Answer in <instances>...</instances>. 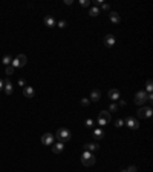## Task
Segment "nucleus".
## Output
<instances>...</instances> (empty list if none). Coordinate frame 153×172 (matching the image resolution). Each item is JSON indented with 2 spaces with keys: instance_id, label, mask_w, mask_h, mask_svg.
Wrapping results in <instances>:
<instances>
[{
  "instance_id": "4",
  "label": "nucleus",
  "mask_w": 153,
  "mask_h": 172,
  "mask_svg": "<svg viewBox=\"0 0 153 172\" xmlns=\"http://www.w3.org/2000/svg\"><path fill=\"white\" fill-rule=\"evenodd\" d=\"M26 61H28V59H26L25 54H18V56H17L14 60H12L11 66H12V68H22V66L26 65Z\"/></svg>"
},
{
  "instance_id": "26",
  "label": "nucleus",
  "mask_w": 153,
  "mask_h": 172,
  "mask_svg": "<svg viewBox=\"0 0 153 172\" xmlns=\"http://www.w3.org/2000/svg\"><path fill=\"white\" fill-rule=\"evenodd\" d=\"M109 109H110L112 112H116V111H118V105H115V103H112V105H110V108H109Z\"/></svg>"
},
{
  "instance_id": "5",
  "label": "nucleus",
  "mask_w": 153,
  "mask_h": 172,
  "mask_svg": "<svg viewBox=\"0 0 153 172\" xmlns=\"http://www.w3.org/2000/svg\"><path fill=\"white\" fill-rule=\"evenodd\" d=\"M124 125H127L130 129H138L139 128V121L136 118H133V117H127L126 121H124Z\"/></svg>"
},
{
  "instance_id": "3",
  "label": "nucleus",
  "mask_w": 153,
  "mask_h": 172,
  "mask_svg": "<svg viewBox=\"0 0 153 172\" xmlns=\"http://www.w3.org/2000/svg\"><path fill=\"white\" fill-rule=\"evenodd\" d=\"M97 121H98L99 126H106L107 123H110V114H109L107 111H101V112L98 114Z\"/></svg>"
},
{
  "instance_id": "22",
  "label": "nucleus",
  "mask_w": 153,
  "mask_h": 172,
  "mask_svg": "<svg viewBox=\"0 0 153 172\" xmlns=\"http://www.w3.org/2000/svg\"><path fill=\"white\" fill-rule=\"evenodd\" d=\"M152 111H153V109L150 106H145V117H147V118H150V117H152Z\"/></svg>"
},
{
  "instance_id": "28",
  "label": "nucleus",
  "mask_w": 153,
  "mask_h": 172,
  "mask_svg": "<svg viewBox=\"0 0 153 172\" xmlns=\"http://www.w3.org/2000/svg\"><path fill=\"white\" fill-rule=\"evenodd\" d=\"M80 5H81V6H89L90 2H89V0H80Z\"/></svg>"
},
{
  "instance_id": "6",
  "label": "nucleus",
  "mask_w": 153,
  "mask_h": 172,
  "mask_svg": "<svg viewBox=\"0 0 153 172\" xmlns=\"http://www.w3.org/2000/svg\"><path fill=\"white\" fill-rule=\"evenodd\" d=\"M145 95H147V92H144V91H139V92H136V95H135V103H136V105H139V106H141V105H144V103H145Z\"/></svg>"
},
{
  "instance_id": "1",
  "label": "nucleus",
  "mask_w": 153,
  "mask_h": 172,
  "mask_svg": "<svg viewBox=\"0 0 153 172\" xmlns=\"http://www.w3.org/2000/svg\"><path fill=\"white\" fill-rule=\"evenodd\" d=\"M81 161L84 166H92V164H95V155L92 152H87V151H84L83 155H81Z\"/></svg>"
},
{
  "instance_id": "7",
  "label": "nucleus",
  "mask_w": 153,
  "mask_h": 172,
  "mask_svg": "<svg viewBox=\"0 0 153 172\" xmlns=\"http://www.w3.org/2000/svg\"><path fill=\"white\" fill-rule=\"evenodd\" d=\"M54 137H55V135H52V134H49V132H46V134H43V135H42V143H43V144H46V146H49V144L54 143Z\"/></svg>"
},
{
  "instance_id": "32",
  "label": "nucleus",
  "mask_w": 153,
  "mask_h": 172,
  "mask_svg": "<svg viewBox=\"0 0 153 172\" xmlns=\"http://www.w3.org/2000/svg\"><path fill=\"white\" fill-rule=\"evenodd\" d=\"M18 85H20V86H23V88H25V85H26V81H25L23 79H20V80H18Z\"/></svg>"
},
{
  "instance_id": "31",
  "label": "nucleus",
  "mask_w": 153,
  "mask_h": 172,
  "mask_svg": "<svg viewBox=\"0 0 153 172\" xmlns=\"http://www.w3.org/2000/svg\"><path fill=\"white\" fill-rule=\"evenodd\" d=\"M126 171H127V172H136V168H135V166H129Z\"/></svg>"
},
{
  "instance_id": "17",
  "label": "nucleus",
  "mask_w": 153,
  "mask_h": 172,
  "mask_svg": "<svg viewBox=\"0 0 153 172\" xmlns=\"http://www.w3.org/2000/svg\"><path fill=\"white\" fill-rule=\"evenodd\" d=\"M99 97H101L99 91H92V92H90V98H89V100H92V101H98V100H99Z\"/></svg>"
},
{
  "instance_id": "30",
  "label": "nucleus",
  "mask_w": 153,
  "mask_h": 172,
  "mask_svg": "<svg viewBox=\"0 0 153 172\" xmlns=\"http://www.w3.org/2000/svg\"><path fill=\"white\" fill-rule=\"evenodd\" d=\"M101 8H103L104 11H107V9H110V6H109L107 3H101Z\"/></svg>"
},
{
  "instance_id": "15",
  "label": "nucleus",
  "mask_w": 153,
  "mask_h": 172,
  "mask_svg": "<svg viewBox=\"0 0 153 172\" xmlns=\"http://www.w3.org/2000/svg\"><path fill=\"white\" fill-rule=\"evenodd\" d=\"M110 22L112 23H115V25H118L119 22H121V19H119V14H118V12H110Z\"/></svg>"
},
{
  "instance_id": "8",
  "label": "nucleus",
  "mask_w": 153,
  "mask_h": 172,
  "mask_svg": "<svg viewBox=\"0 0 153 172\" xmlns=\"http://www.w3.org/2000/svg\"><path fill=\"white\" fill-rule=\"evenodd\" d=\"M107 95H109V98L110 100H119V97H121V94H119V91H118V89H115V88H112L110 89V91L107 92Z\"/></svg>"
},
{
  "instance_id": "19",
  "label": "nucleus",
  "mask_w": 153,
  "mask_h": 172,
  "mask_svg": "<svg viewBox=\"0 0 153 172\" xmlns=\"http://www.w3.org/2000/svg\"><path fill=\"white\" fill-rule=\"evenodd\" d=\"M98 14H99V9L97 8V6H94V8H90V9H89V16L95 17V16H98Z\"/></svg>"
},
{
  "instance_id": "18",
  "label": "nucleus",
  "mask_w": 153,
  "mask_h": 172,
  "mask_svg": "<svg viewBox=\"0 0 153 172\" xmlns=\"http://www.w3.org/2000/svg\"><path fill=\"white\" fill-rule=\"evenodd\" d=\"M2 61H3V65L9 66V65L12 63V57H11V56H5V57L2 59Z\"/></svg>"
},
{
  "instance_id": "13",
  "label": "nucleus",
  "mask_w": 153,
  "mask_h": 172,
  "mask_svg": "<svg viewBox=\"0 0 153 172\" xmlns=\"http://www.w3.org/2000/svg\"><path fill=\"white\" fill-rule=\"evenodd\" d=\"M3 89H5V92L8 94V95H11L12 92H14V86H12V83H11V81H5Z\"/></svg>"
},
{
  "instance_id": "10",
  "label": "nucleus",
  "mask_w": 153,
  "mask_h": 172,
  "mask_svg": "<svg viewBox=\"0 0 153 172\" xmlns=\"http://www.w3.org/2000/svg\"><path fill=\"white\" fill-rule=\"evenodd\" d=\"M83 148H84V151H87V152H95V151L99 149L98 143H86Z\"/></svg>"
},
{
  "instance_id": "14",
  "label": "nucleus",
  "mask_w": 153,
  "mask_h": 172,
  "mask_svg": "<svg viewBox=\"0 0 153 172\" xmlns=\"http://www.w3.org/2000/svg\"><path fill=\"white\" fill-rule=\"evenodd\" d=\"M63 149H64V144L60 141V143L54 144V148H52V152H54V154H60V152H63Z\"/></svg>"
},
{
  "instance_id": "27",
  "label": "nucleus",
  "mask_w": 153,
  "mask_h": 172,
  "mask_svg": "<svg viewBox=\"0 0 153 172\" xmlns=\"http://www.w3.org/2000/svg\"><path fill=\"white\" fill-rule=\"evenodd\" d=\"M57 25L60 26V28H66V25H68V23H66V20H60Z\"/></svg>"
},
{
  "instance_id": "16",
  "label": "nucleus",
  "mask_w": 153,
  "mask_h": 172,
  "mask_svg": "<svg viewBox=\"0 0 153 172\" xmlns=\"http://www.w3.org/2000/svg\"><path fill=\"white\" fill-rule=\"evenodd\" d=\"M92 135H94V138L99 140V138H103V137H104V131L97 128V129H94V132H92Z\"/></svg>"
},
{
  "instance_id": "25",
  "label": "nucleus",
  "mask_w": 153,
  "mask_h": 172,
  "mask_svg": "<svg viewBox=\"0 0 153 172\" xmlns=\"http://www.w3.org/2000/svg\"><path fill=\"white\" fill-rule=\"evenodd\" d=\"M123 125H124V120H121V118H118V120L115 121V126H116V128H121Z\"/></svg>"
},
{
  "instance_id": "24",
  "label": "nucleus",
  "mask_w": 153,
  "mask_h": 172,
  "mask_svg": "<svg viewBox=\"0 0 153 172\" xmlns=\"http://www.w3.org/2000/svg\"><path fill=\"white\" fill-rule=\"evenodd\" d=\"M145 89H147V92H152V89H153V86H152V80H147V83H145Z\"/></svg>"
},
{
  "instance_id": "34",
  "label": "nucleus",
  "mask_w": 153,
  "mask_h": 172,
  "mask_svg": "<svg viewBox=\"0 0 153 172\" xmlns=\"http://www.w3.org/2000/svg\"><path fill=\"white\" fill-rule=\"evenodd\" d=\"M121 172H127V171H121Z\"/></svg>"
},
{
  "instance_id": "12",
  "label": "nucleus",
  "mask_w": 153,
  "mask_h": 172,
  "mask_svg": "<svg viewBox=\"0 0 153 172\" xmlns=\"http://www.w3.org/2000/svg\"><path fill=\"white\" fill-rule=\"evenodd\" d=\"M104 45L109 46V48H112V46L115 45V37L112 36V34H107V36L104 37Z\"/></svg>"
},
{
  "instance_id": "33",
  "label": "nucleus",
  "mask_w": 153,
  "mask_h": 172,
  "mask_svg": "<svg viewBox=\"0 0 153 172\" xmlns=\"http://www.w3.org/2000/svg\"><path fill=\"white\" fill-rule=\"evenodd\" d=\"M3 85H5V81H3L2 79H0V91H2V89H3Z\"/></svg>"
},
{
  "instance_id": "21",
  "label": "nucleus",
  "mask_w": 153,
  "mask_h": 172,
  "mask_svg": "<svg viewBox=\"0 0 153 172\" xmlns=\"http://www.w3.org/2000/svg\"><path fill=\"white\" fill-rule=\"evenodd\" d=\"M14 71H16V68H12L11 65H9V66H6V69H5V72L8 74V75H12V74H14Z\"/></svg>"
},
{
  "instance_id": "20",
  "label": "nucleus",
  "mask_w": 153,
  "mask_h": 172,
  "mask_svg": "<svg viewBox=\"0 0 153 172\" xmlns=\"http://www.w3.org/2000/svg\"><path fill=\"white\" fill-rule=\"evenodd\" d=\"M136 115L139 117V118H144V117H145V108H139L138 112H136Z\"/></svg>"
},
{
  "instance_id": "23",
  "label": "nucleus",
  "mask_w": 153,
  "mask_h": 172,
  "mask_svg": "<svg viewBox=\"0 0 153 172\" xmlns=\"http://www.w3.org/2000/svg\"><path fill=\"white\" fill-rule=\"evenodd\" d=\"M86 126H87V128H94V126H95L94 120H92V118H87V120H86Z\"/></svg>"
},
{
  "instance_id": "29",
  "label": "nucleus",
  "mask_w": 153,
  "mask_h": 172,
  "mask_svg": "<svg viewBox=\"0 0 153 172\" xmlns=\"http://www.w3.org/2000/svg\"><path fill=\"white\" fill-rule=\"evenodd\" d=\"M89 101H90L89 98H83V100H81V105H83V106H87V105H89Z\"/></svg>"
},
{
  "instance_id": "2",
  "label": "nucleus",
  "mask_w": 153,
  "mask_h": 172,
  "mask_svg": "<svg viewBox=\"0 0 153 172\" xmlns=\"http://www.w3.org/2000/svg\"><path fill=\"white\" fill-rule=\"evenodd\" d=\"M57 138L61 141V143L63 141H69L71 140V131L66 129V128H60L57 131Z\"/></svg>"
},
{
  "instance_id": "9",
  "label": "nucleus",
  "mask_w": 153,
  "mask_h": 172,
  "mask_svg": "<svg viewBox=\"0 0 153 172\" xmlns=\"http://www.w3.org/2000/svg\"><path fill=\"white\" fill-rule=\"evenodd\" d=\"M23 94H25L26 98H32L35 95V91H34V88L32 86H25L23 88Z\"/></svg>"
},
{
  "instance_id": "11",
  "label": "nucleus",
  "mask_w": 153,
  "mask_h": 172,
  "mask_svg": "<svg viewBox=\"0 0 153 172\" xmlns=\"http://www.w3.org/2000/svg\"><path fill=\"white\" fill-rule=\"evenodd\" d=\"M44 25L48 26V28H54V26L57 25V22H55V19L52 16H46L44 17Z\"/></svg>"
}]
</instances>
